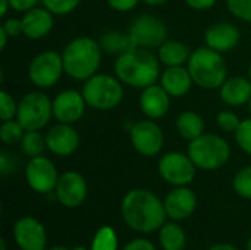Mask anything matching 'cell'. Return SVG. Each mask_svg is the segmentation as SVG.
Segmentation results:
<instances>
[{"mask_svg":"<svg viewBox=\"0 0 251 250\" xmlns=\"http://www.w3.org/2000/svg\"><path fill=\"white\" fill-rule=\"evenodd\" d=\"M235 141L238 147L251 156V116L249 119H243L237 131L234 133Z\"/></svg>","mask_w":251,"mask_h":250,"instance_id":"obj_34","label":"cell"},{"mask_svg":"<svg viewBox=\"0 0 251 250\" xmlns=\"http://www.w3.org/2000/svg\"><path fill=\"white\" fill-rule=\"evenodd\" d=\"M135 47L144 49H159L168 40L166 24L154 15H140L137 16L128 29Z\"/></svg>","mask_w":251,"mask_h":250,"instance_id":"obj_10","label":"cell"},{"mask_svg":"<svg viewBox=\"0 0 251 250\" xmlns=\"http://www.w3.org/2000/svg\"><path fill=\"white\" fill-rule=\"evenodd\" d=\"M232 186L238 196L251 200V167H246L235 174Z\"/></svg>","mask_w":251,"mask_h":250,"instance_id":"obj_30","label":"cell"},{"mask_svg":"<svg viewBox=\"0 0 251 250\" xmlns=\"http://www.w3.org/2000/svg\"><path fill=\"white\" fill-rule=\"evenodd\" d=\"M57 200L66 208H76L79 206L88 193L85 178L76 171H66L63 172L56 184L54 189Z\"/></svg>","mask_w":251,"mask_h":250,"instance_id":"obj_15","label":"cell"},{"mask_svg":"<svg viewBox=\"0 0 251 250\" xmlns=\"http://www.w3.org/2000/svg\"><path fill=\"white\" fill-rule=\"evenodd\" d=\"M82 96L88 108L96 111H112L124 99V84L113 74H96L82 84Z\"/></svg>","mask_w":251,"mask_h":250,"instance_id":"obj_6","label":"cell"},{"mask_svg":"<svg viewBox=\"0 0 251 250\" xmlns=\"http://www.w3.org/2000/svg\"><path fill=\"white\" fill-rule=\"evenodd\" d=\"M188 156L199 169L216 171L221 169L231 158L229 143L218 134H201L188 141Z\"/></svg>","mask_w":251,"mask_h":250,"instance_id":"obj_5","label":"cell"},{"mask_svg":"<svg viewBox=\"0 0 251 250\" xmlns=\"http://www.w3.org/2000/svg\"><path fill=\"white\" fill-rule=\"evenodd\" d=\"M226 9L234 18L251 24V0H226Z\"/></svg>","mask_w":251,"mask_h":250,"instance_id":"obj_33","label":"cell"},{"mask_svg":"<svg viewBox=\"0 0 251 250\" xmlns=\"http://www.w3.org/2000/svg\"><path fill=\"white\" fill-rule=\"evenodd\" d=\"M57 169L54 164L46 156H35L29 158L25 167V178L28 186L41 194H49L54 192L57 180H59Z\"/></svg>","mask_w":251,"mask_h":250,"instance_id":"obj_12","label":"cell"},{"mask_svg":"<svg viewBox=\"0 0 251 250\" xmlns=\"http://www.w3.org/2000/svg\"><path fill=\"white\" fill-rule=\"evenodd\" d=\"M160 60L150 49L132 47L119 55L113 63V72L122 84L143 90L160 80Z\"/></svg>","mask_w":251,"mask_h":250,"instance_id":"obj_2","label":"cell"},{"mask_svg":"<svg viewBox=\"0 0 251 250\" xmlns=\"http://www.w3.org/2000/svg\"><path fill=\"white\" fill-rule=\"evenodd\" d=\"M82 0H41V4L54 16H65L72 13Z\"/></svg>","mask_w":251,"mask_h":250,"instance_id":"obj_31","label":"cell"},{"mask_svg":"<svg viewBox=\"0 0 251 250\" xmlns=\"http://www.w3.org/2000/svg\"><path fill=\"white\" fill-rule=\"evenodd\" d=\"M13 237L21 250H46V230L32 217H22L16 221Z\"/></svg>","mask_w":251,"mask_h":250,"instance_id":"obj_16","label":"cell"},{"mask_svg":"<svg viewBox=\"0 0 251 250\" xmlns=\"http://www.w3.org/2000/svg\"><path fill=\"white\" fill-rule=\"evenodd\" d=\"M184 1L188 7L194 10H209L218 3V0H184Z\"/></svg>","mask_w":251,"mask_h":250,"instance_id":"obj_40","label":"cell"},{"mask_svg":"<svg viewBox=\"0 0 251 250\" xmlns=\"http://www.w3.org/2000/svg\"><path fill=\"white\" fill-rule=\"evenodd\" d=\"M47 250H68L66 248H60V246H56V248H50V249Z\"/></svg>","mask_w":251,"mask_h":250,"instance_id":"obj_47","label":"cell"},{"mask_svg":"<svg viewBox=\"0 0 251 250\" xmlns=\"http://www.w3.org/2000/svg\"><path fill=\"white\" fill-rule=\"evenodd\" d=\"M122 250H156L154 245L146 239H135L129 242Z\"/></svg>","mask_w":251,"mask_h":250,"instance_id":"obj_39","label":"cell"},{"mask_svg":"<svg viewBox=\"0 0 251 250\" xmlns=\"http://www.w3.org/2000/svg\"><path fill=\"white\" fill-rule=\"evenodd\" d=\"M249 78H250V81H251V63H250V66H249Z\"/></svg>","mask_w":251,"mask_h":250,"instance_id":"obj_50","label":"cell"},{"mask_svg":"<svg viewBox=\"0 0 251 250\" xmlns=\"http://www.w3.org/2000/svg\"><path fill=\"white\" fill-rule=\"evenodd\" d=\"M103 49L88 35L72 38L62 50L65 74L75 81H87L100 69Z\"/></svg>","mask_w":251,"mask_h":250,"instance_id":"obj_3","label":"cell"},{"mask_svg":"<svg viewBox=\"0 0 251 250\" xmlns=\"http://www.w3.org/2000/svg\"><path fill=\"white\" fill-rule=\"evenodd\" d=\"M24 35L29 40H41L47 37L54 25V15L43 4L22 13Z\"/></svg>","mask_w":251,"mask_h":250,"instance_id":"obj_20","label":"cell"},{"mask_svg":"<svg viewBox=\"0 0 251 250\" xmlns=\"http://www.w3.org/2000/svg\"><path fill=\"white\" fill-rule=\"evenodd\" d=\"M196 169L197 167L188 153L182 152H166L157 164L159 175L174 187L188 186L196 177Z\"/></svg>","mask_w":251,"mask_h":250,"instance_id":"obj_11","label":"cell"},{"mask_svg":"<svg viewBox=\"0 0 251 250\" xmlns=\"http://www.w3.org/2000/svg\"><path fill=\"white\" fill-rule=\"evenodd\" d=\"M71 250H87V249H84V248H74V249H71Z\"/></svg>","mask_w":251,"mask_h":250,"instance_id":"obj_51","label":"cell"},{"mask_svg":"<svg viewBox=\"0 0 251 250\" xmlns=\"http://www.w3.org/2000/svg\"><path fill=\"white\" fill-rule=\"evenodd\" d=\"M209 250H238L235 246L232 245H228V243H218L215 246H212Z\"/></svg>","mask_w":251,"mask_h":250,"instance_id":"obj_43","label":"cell"},{"mask_svg":"<svg viewBox=\"0 0 251 250\" xmlns=\"http://www.w3.org/2000/svg\"><path fill=\"white\" fill-rule=\"evenodd\" d=\"M99 43H100L103 52L110 53V55H116V56H119V55L131 50L132 47H135L129 32H121V31H113V29L103 32Z\"/></svg>","mask_w":251,"mask_h":250,"instance_id":"obj_25","label":"cell"},{"mask_svg":"<svg viewBox=\"0 0 251 250\" xmlns=\"http://www.w3.org/2000/svg\"><path fill=\"white\" fill-rule=\"evenodd\" d=\"M191 49L179 40H166L157 49V57L163 66H184L188 63Z\"/></svg>","mask_w":251,"mask_h":250,"instance_id":"obj_23","label":"cell"},{"mask_svg":"<svg viewBox=\"0 0 251 250\" xmlns=\"http://www.w3.org/2000/svg\"><path fill=\"white\" fill-rule=\"evenodd\" d=\"M247 106H249V112H250V116H251V99H250V102L247 103Z\"/></svg>","mask_w":251,"mask_h":250,"instance_id":"obj_48","label":"cell"},{"mask_svg":"<svg viewBox=\"0 0 251 250\" xmlns=\"http://www.w3.org/2000/svg\"><path fill=\"white\" fill-rule=\"evenodd\" d=\"M187 68L193 77L194 85L204 90H219L228 78V66L222 53L206 44L191 52Z\"/></svg>","mask_w":251,"mask_h":250,"instance_id":"obj_4","label":"cell"},{"mask_svg":"<svg viewBox=\"0 0 251 250\" xmlns=\"http://www.w3.org/2000/svg\"><path fill=\"white\" fill-rule=\"evenodd\" d=\"M0 28L9 35V38H13V37H18L21 34H24V29H22V19H18V18H6Z\"/></svg>","mask_w":251,"mask_h":250,"instance_id":"obj_36","label":"cell"},{"mask_svg":"<svg viewBox=\"0 0 251 250\" xmlns=\"http://www.w3.org/2000/svg\"><path fill=\"white\" fill-rule=\"evenodd\" d=\"M16 113H18V102L10 93H7L6 90H1L0 91V119L1 121L15 119Z\"/></svg>","mask_w":251,"mask_h":250,"instance_id":"obj_32","label":"cell"},{"mask_svg":"<svg viewBox=\"0 0 251 250\" xmlns=\"http://www.w3.org/2000/svg\"><path fill=\"white\" fill-rule=\"evenodd\" d=\"M240 40L241 32L231 22H216L204 32V44L222 55L234 50L240 44Z\"/></svg>","mask_w":251,"mask_h":250,"instance_id":"obj_17","label":"cell"},{"mask_svg":"<svg viewBox=\"0 0 251 250\" xmlns=\"http://www.w3.org/2000/svg\"><path fill=\"white\" fill-rule=\"evenodd\" d=\"M46 143L47 150L56 156L66 158L74 155L81 143L79 133L72 124H62L57 122L56 125L50 127L46 133Z\"/></svg>","mask_w":251,"mask_h":250,"instance_id":"obj_14","label":"cell"},{"mask_svg":"<svg viewBox=\"0 0 251 250\" xmlns=\"http://www.w3.org/2000/svg\"><path fill=\"white\" fill-rule=\"evenodd\" d=\"M241 121L243 119H240V116L232 111H221L216 115V125L219 127V130L226 133H235Z\"/></svg>","mask_w":251,"mask_h":250,"instance_id":"obj_35","label":"cell"},{"mask_svg":"<svg viewBox=\"0 0 251 250\" xmlns=\"http://www.w3.org/2000/svg\"><path fill=\"white\" fill-rule=\"evenodd\" d=\"M9 1H10V9L21 13H25L41 4V0H9Z\"/></svg>","mask_w":251,"mask_h":250,"instance_id":"obj_38","label":"cell"},{"mask_svg":"<svg viewBox=\"0 0 251 250\" xmlns=\"http://www.w3.org/2000/svg\"><path fill=\"white\" fill-rule=\"evenodd\" d=\"M141 1L149 4V6H162V4L168 3L169 0H141Z\"/></svg>","mask_w":251,"mask_h":250,"instance_id":"obj_45","label":"cell"},{"mask_svg":"<svg viewBox=\"0 0 251 250\" xmlns=\"http://www.w3.org/2000/svg\"><path fill=\"white\" fill-rule=\"evenodd\" d=\"M122 218L125 224L138 233H153L165 224V203L150 190L134 189L122 200Z\"/></svg>","mask_w":251,"mask_h":250,"instance_id":"obj_1","label":"cell"},{"mask_svg":"<svg viewBox=\"0 0 251 250\" xmlns=\"http://www.w3.org/2000/svg\"><path fill=\"white\" fill-rule=\"evenodd\" d=\"M7 40H9V35L0 28V50H4V49H6Z\"/></svg>","mask_w":251,"mask_h":250,"instance_id":"obj_44","label":"cell"},{"mask_svg":"<svg viewBox=\"0 0 251 250\" xmlns=\"http://www.w3.org/2000/svg\"><path fill=\"white\" fill-rule=\"evenodd\" d=\"M53 118V100L43 91H29L18 102L16 119L26 131H41Z\"/></svg>","mask_w":251,"mask_h":250,"instance_id":"obj_7","label":"cell"},{"mask_svg":"<svg viewBox=\"0 0 251 250\" xmlns=\"http://www.w3.org/2000/svg\"><path fill=\"white\" fill-rule=\"evenodd\" d=\"M13 169H15V167H13V159L9 156V153L1 152V153H0V172H1V175H7V174H10Z\"/></svg>","mask_w":251,"mask_h":250,"instance_id":"obj_41","label":"cell"},{"mask_svg":"<svg viewBox=\"0 0 251 250\" xmlns=\"http://www.w3.org/2000/svg\"><path fill=\"white\" fill-rule=\"evenodd\" d=\"M165 211L168 218L174 221H184L193 215L197 208V196L187 186L175 187L165 197Z\"/></svg>","mask_w":251,"mask_h":250,"instance_id":"obj_19","label":"cell"},{"mask_svg":"<svg viewBox=\"0 0 251 250\" xmlns=\"http://www.w3.org/2000/svg\"><path fill=\"white\" fill-rule=\"evenodd\" d=\"M129 140L137 153L146 158L159 155L165 146V134L154 119H141L134 122L129 130Z\"/></svg>","mask_w":251,"mask_h":250,"instance_id":"obj_9","label":"cell"},{"mask_svg":"<svg viewBox=\"0 0 251 250\" xmlns=\"http://www.w3.org/2000/svg\"><path fill=\"white\" fill-rule=\"evenodd\" d=\"M159 242L163 250H184L187 237L176 222H165L159 233Z\"/></svg>","mask_w":251,"mask_h":250,"instance_id":"obj_26","label":"cell"},{"mask_svg":"<svg viewBox=\"0 0 251 250\" xmlns=\"http://www.w3.org/2000/svg\"><path fill=\"white\" fill-rule=\"evenodd\" d=\"M25 131L26 130L22 127V124L16 118L9 119V121H1L0 124V139L4 144H9V146L21 143Z\"/></svg>","mask_w":251,"mask_h":250,"instance_id":"obj_28","label":"cell"},{"mask_svg":"<svg viewBox=\"0 0 251 250\" xmlns=\"http://www.w3.org/2000/svg\"><path fill=\"white\" fill-rule=\"evenodd\" d=\"M106 1H107L110 9L121 12V13H125V12L134 10L141 0H106Z\"/></svg>","mask_w":251,"mask_h":250,"instance_id":"obj_37","label":"cell"},{"mask_svg":"<svg viewBox=\"0 0 251 250\" xmlns=\"http://www.w3.org/2000/svg\"><path fill=\"white\" fill-rule=\"evenodd\" d=\"M19 146L24 155H26L28 158L41 156L47 149L46 134H41V131H25Z\"/></svg>","mask_w":251,"mask_h":250,"instance_id":"obj_27","label":"cell"},{"mask_svg":"<svg viewBox=\"0 0 251 250\" xmlns=\"http://www.w3.org/2000/svg\"><path fill=\"white\" fill-rule=\"evenodd\" d=\"M140 111L149 119H160L171 109V96L160 84H153L141 90L138 99Z\"/></svg>","mask_w":251,"mask_h":250,"instance_id":"obj_18","label":"cell"},{"mask_svg":"<svg viewBox=\"0 0 251 250\" xmlns=\"http://www.w3.org/2000/svg\"><path fill=\"white\" fill-rule=\"evenodd\" d=\"M88 108L82 91L66 88L56 94L53 99V118L62 124H76Z\"/></svg>","mask_w":251,"mask_h":250,"instance_id":"obj_13","label":"cell"},{"mask_svg":"<svg viewBox=\"0 0 251 250\" xmlns=\"http://www.w3.org/2000/svg\"><path fill=\"white\" fill-rule=\"evenodd\" d=\"M175 127H176L178 134L182 139H185L187 141H191L200 137L201 134H204L206 124L200 113L194 111H184L178 115Z\"/></svg>","mask_w":251,"mask_h":250,"instance_id":"obj_24","label":"cell"},{"mask_svg":"<svg viewBox=\"0 0 251 250\" xmlns=\"http://www.w3.org/2000/svg\"><path fill=\"white\" fill-rule=\"evenodd\" d=\"M91 250H118V236L112 227H101L94 236Z\"/></svg>","mask_w":251,"mask_h":250,"instance_id":"obj_29","label":"cell"},{"mask_svg":"<svg viewBox=\"0 0 251 250\" xmlns=\"http://www.w3.org/2000/svg\"><path fill=\"white\" fill-rule=\"evenodd\" d=\"M247 250H251V237L250 240H249V245H247Z\"/></svg>","mask_w":251,"mask_h":250,"instance_id":"obj_49","label":"cell"},{"mask_svg":"<svg viewBox=\"0 0 251 250\" xmlns=\"http://www.w3.org/2000/svg\"><path fill=\"white\" fill-rule=\"evenodd\" d=\"M0 246H1V250H6V242L3 239L0 240Z\"/></svg>","mask_w":251,"mask_h":250,"instance_id":"obj_46","label":"cell"},{"mask_svg":"<svg viewBox=\"0 0 251 250\" xmlns=\"http://www.w3.org/2000/svg\"><path fill=\"white\" fill-rule=\"evenodd\" d=\"M221 100L231 106H246L251 99V81L249 77H231L219 88Z\"/></svg>","mask_w":251,"mask_h":250,"instance_id":"obj_22","label":"cell"},{"mask_svg":"<svg viewBox=\"0 0 251 250\" xmlns=\"http://www.w3.org/2000/svg\"><path fill=\"white\" fill-rule=\"evenodd\" d=\"M10 10V1L9 0H0V16H6Z\"/></svg>","mask_w":251,"mask_h":250,"instance_id":"obj_42","label":"cell"},{"mask_svg":"<svg viewBox=\"0 0 251 250\" xmlns=\"http://www.w3.org/2000/svg\"><path fill=\"white\" fill-rule=\"evenodd\" d=\"M159 84L168 91L171 97H184L193 88L194 81L187 65H184V66H168L160 74Z\"/></svg>","mask_w":251,"mask_h":250,"instance_id":"obj_21","label":"cell"},{"mask_svg":"<svg viewBox=\"0 0 251 250\" xmlns=\"http://www.w3.org/2000/svg\"><path fill=\"white\" fill-rule=\"evenodd\" d=\"M65 74L62 53L44 50L35 55L28 65V78L37 88L46 90L54 87Z\"/></svg>","mask_w":251,"mask_h":250,"instance_id":"obj_8","label":"cell"}]
</instances>
